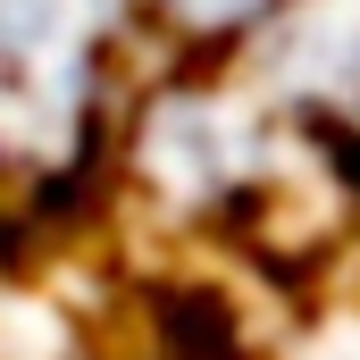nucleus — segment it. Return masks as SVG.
<instances>
[{
    "mask_svg": "<svg viewBox=\"0 0 360 360\" xmlns=\"http://www.w3.org/2000/svg\"><path fill=\"white\" fill-rule=\"evenodd\" d=\"M160 335L176 360H235V319L218 293H160Z\"/></svg>",
    "mask_w": 360,
    "mask_h": 360,
    "instance_id": "1",
    "label": "nucleus"
},
{
    "mask_svg": "<svg viewBox=\"0 0 360 360\" xmlns=\"http://www.w3.org/2000/svg\"><path fill=\"white\" fill-rule=\"evenodd\" d=\"M168 8H193V17H210V25H226V17H252L260 0H168Z\"/></svg>",
    "mask_w": 360,
    "mask_h": 360,
    "instance_id": "2",
    "label": "nucleus"
},
{
    "mask_svg": "<svg viewBox=\"0 0 360 360\" xmlns=\"http://www.w3.org/2000/svg\"><path fill=\"white\" fill-rule=\"evenodd\" d=\"M17 243H25V226H0V260H8V252H17Z\"/></svg>",
    "mask_w": 360,
    "mask_h": 360,
    "instance_id": "3",
    "label": "nucleus"
}]
</instances>
